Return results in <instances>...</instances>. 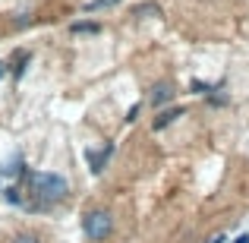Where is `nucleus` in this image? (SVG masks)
<instances>
[{"label": "nucleus", "mask_w": 249, "mask_h": 243, "mask_svg": "<svg viewBox=\"0 0 249 243\" xmlns=\"http://www.w3.org/2000/svg\"><path fill=\"white\" fill-rule=\"evenodd\" d=\"M25 187H29L32 202H25V208L32 212H44L54 202H63L70 196V183L63 174L54 170H25Z\"/></svg>", "instance_id": "f257e3e1"}, {"label": "nucleus", "mask_w": 249, "mask_h": 243, "mask_svg": "<svg viewBox=\"0 0 249 243\" xmlns=\"http://www.w3.org/2000/svg\"><path fill=\"white\" fill-rule=\"evenodd\" d=\"M82 231L89 240H107L114 234V215L107 208H91L82 218Z\"/></svg>", "instance_id": "f03ea898"}, {"label": "nucleus", "mask_w": 249, "mask_h": 243, "mask_svg": "<svg viewBox=\"0 0 249 243\" xmlns=\"http://www.w3.org/2000/svg\"><path fill=\"white\" fill-rule=\"evenodd\" d=\"M174 95H177L174 82H170V79H161V82L152 85V92H148V101H152V108H164V104L174 101Z\"/></svg>", "instance_id": "7ed1b4c3"}, {"label": "nucleus", "mask_w": 249, "mask_h": 243, "mask_svg": "<svg viewBox=\"0 0 249 243\" xmlns=\"http://www.w3.org/2000/svg\"><path fill=\"white\" fill-rule=\"evenodd\" d=\"M110 155H114V142H107L101 152H91V149H89V152H85V158H89V170H91V174H101V170L107 168Z\"/></svg>", "instance_id": "20e7f679"}, {"label": "nucleus", "mask_w": 249, "mask_h": 243, "mask_svg": "<svg viewBox=\"0 0 249 243\" xmlns=\"http://www.w3.org/2000/svg\"><path fill=\"white\" fill-rule=\"evenodd\" d=\"M186 111L183 108H161V114L152 120V130H164V127H170V123L177 120V117H183Z\"/></svg>", "instance_id": "39448f33"}, {"label": "nucleus", "mask_w": 249, "mask_h": 243, "mask_svg": "<svg viewBox=\"0 0 249 243\" xmlns=\"http://www.w3.org/2000/svg\"><path fill=\"white\" fill-rule=\"evenodd\" d=\"M29 60H32V54H29V51H22V48H19L16 54H13V76H16V79H19V76L25 73V67H29Z\"/></svg>", "instance_id": "423d86ee"}, {"label": "nucleus", "mask_w": 249, "mask_h": 243, "mask_svg": "<svg viewBox=\"0 0 249 243\" xmlns=\"http://www.w3.org/2000/svg\"><path fill=\"white\" fill-rule=\"evenodd\" d=\"M133 16H161V6L155 3V0H148V3L133 6Z\"/></svg>", "instance_id": "0eeeda50"}, {"label": "nucleus", "mask_w": 249, "mask_h": 243, "mask_svg": "<svg viewBox=\"0 0 249 243\" xmlns=\"http://www.w3.org/2000/svg\"><path fill=\"white\" fill-rule=\"evenodd\" d=\"M0 170H3V177H16L19 170H22V155L16 152V155H13V158L6 161V164H3V168H0Z\"/></svg>", "instance_id": "6e6552de"}, {"label": "nucleus", "mask_w": 249, "mask_h": 243, "mask_svg": "<svg viewBox=\"0 0 249 243\" xmlns=\"http://www.w3.org/2000/svg\"><path fill=\"white\" fill-rule=\"evenodd\" d=\"M70 29H73L76 35H98V32H101V25H98V22H73Z\"/></svg>", "instance_id": "1a4fd4ad"}, {"label": "nucleus", "mask_w": 249, "mask_h": 243, "mask_svg": "<svg viewBox=\"0 0 249 243\" xmlns=\"http://www.w3.org/2000/svg\"><path fill=\"white\" fill-rule=\"evenodd\" d=\"M120 0H89L85 3V13H95V10H107V6H117Z\"/></svg>", "instance_id": "9d476101"}, {"label": "nucleus", "mask_w": 249, "mask_h": 243, "mask_svg": "<svg viewBox=\"0 0 249 243\" xmlns=\"http://www.w3.org/2000/svg\"><path fill=\"white\" fill-rule=\"evenodd\" d=\"M3 196H6V202L10 206H25V199H22V193H19L16 187H10V189H3Z\"/></svg>", "instance_id": "9b49d317"}, {"label": "nucleus", "mask_w": 249, "mask_h": 243, "mask_svg": "<svg viewBox=\"0 0 249 243\" xmlns=\"http://www.w3.org/2000/svg\"><path fill=\"white\" fill-rule=\"evenodd\" d=\"M10 243H41V237H38V234H29V231H25V234H16V237H13Z\"/></svg>", "instance_id": "f8f14e48"}, {"label": "nucleus", "mask_w": 249, "mask_h": 243, "mask_svg": "<svg viewBox=\"0 0 249 243\" xmlns=\"http://www.w3.org/2000/svg\"><path fill=\"white\" fill-rule=\"evenodd\" d=\"M189 89H193V92H199V95H205V92H212V85H208V82H199V79H196L193 85H189Z\"/></svg>", "instance_id": "ddd939ff"}, {"label": "nucleus", "mask_w": 249, "mask_h": 243, "mask_svg": "<svg viewBox=\"0 0 249 243\" xmlns=\"http://www.w3.org/2000/svg\"><path fill=\"white\" fill-rule=\"evenodd\" d=\"M139 108H142V104H133V108H129V114H126V120H129V123L139 117Z\"/></svg>", "instance_id": "4468645a"}, {"label": "nucleus", "mask_w": 249, "mask_h": 243, "mask_svg": "<svg viewBox=\"0 0 249 243\" xmlns=\"http://www.w3.org/2000/svg\"><path fill=\"white\" fill-rule=\"evenodd\" d=\"M233 243H249V234H240V237L233 240Z\"/></svg>", "instance_id": "2eb2a0df"}, {"label": "nucleus", "mask_w": 249, "mask_h": 243, "mask_svg": "<svg viewBox=\"0 0 249 243\" xmlns=\"http://www.w3.org/2000/svg\"><path fill=\"white\" fill-rule=\"evenodd\" d=\"M208 243H224V234H218V237H212Z\"/></svg>", "instance_id": "dca6fc26"}, {"label": "nucleus", "mask_w": 249, "mask_h": 243, "mask_svg": "<svg viewBox=\"0 0 249 243\" xmlns=\"http://www.w3.org/2000/svg\"><path fill=\"white\" fill-rule=\"evenodd\" d=\"M0 73H6V67H3V63H0Z\"/></svg>", "instance_id": "f3484780"}]
</instances>
